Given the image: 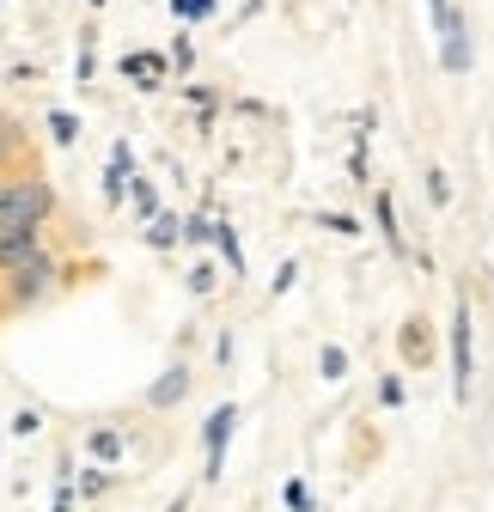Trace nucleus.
Segmentation results:
<instances>
[{"mask_svg":"<svg viewBox=\"0 0 494 512\" xmlns=\"http://www.w3.org/2000/svg\"><path fill=\"white\" fill-rule=\"evenodd\" d=\"M49 208H55L49 183H37V177H25V183H0V232H7V226H43Z\"/></svg>","mask_w":494,"mask_h":512,"instance_id":"nucleus-1","label":"nucleus"},{"mask_svg":"<svg viewBox=\"0 0 494 512\" xmlns=\"http://www.w3.org/2000/svg\"><path fill=\"white\" fill-rule=\"evenodd\" d=\"M470 378H476V360H470V305L452 311V397L470 403Z\"/></svg>","mask_w":494,"mask_h":512,"instance_id":"nucleus-2","label":"nucleus"},{"mask_svg":"<svg viewBox=\"0 0 494 512\" xmlns=\"http://www.w3.org/2000/svg\"><path fill=\"white\" fill-rule=\"evenodd\" d=\"M7 287H13V299L19 305H31V299H43L49 287H55V256L49 250H37L31 263H19V269H7Z\"/></svg>","mask_w":494,"mask_h":512,"instance_id":"nucleus-3","label":"nucleus"},{"mask_svg":"<svg viewBox=\"0 0 494 512\" xmlns=\"http://www.w3.org/2000/svg\"><path fill=\"white\" fill-rule=\"evenodd\" d=\"M232 427H238V409H232V403H220V409L208 415V427H202V445H208V482L220 476V458H226V439H232Z\"/></svg>","mask_w":494,"mask_h":512,"instance_id":"nucleus-4","label":"nucleus"},{"mask_svg":"<svg viewBox=\"0 0 494 512\" xmlns=\"http://www.w3.org/2000/svg\"><path fill=\"white\" fill-rule=\"evenodd\" d=\"M440 43H446V49H440V61H446L452 74H464V68H470V25H464L458 13H446V19H440Z\"/></svg>","mask_w":494,"mask_h":512,"instance_id":"nucleus-5","label":"nucleus"},{"mask_svg":"<svg viewBox=\"0 0 494 512\" xmlns=\"http://www.w3.org/2000/svg\"><path fill=\"white\" fill-rule=\"evenodd\" d=\"M37 250H43L37 226H7V232H0V269H19V263H31Z\"/></svg>","mask_w":494,"mask_h":512,"instance_id":"nucleus-6","label":"nucleus"},{"mask_svg":"<svg viewBox=\"0 0 494 512\" xmlns=\"http://www.w3.org/2000/svg\"><path fill=\"white\" fill-rule=\"evenodd\" d=\"M122 74H129L141 92H159V86H165V55H153V49H135V55H122Z\"/></svg>","mask_w":494,"mask_h":512,"instance_id":"nucleus-7","label":"nucleus"},{"mask_svg":"<svg viewBox=\"0 0 494 512\" xmlns=\"http://www.w3.org/2000/svg\"><path fill=\"white\" fill-rule=\"evenodd\" d=\"M183 391H190V372H183V366H165V372L153 378L147 403H153V409H171V403H183Z\"/></svg>","mask_w":494,"mask_h":512,"instance_id":"nucleus-8","label":"nucleus"},{"mask_svg":"<svg viewBox=\"0 0 494 512\" xmlns=\"http://www.w3.org/2000/svg\"><path fill=\"white\" fill-rule=\"evenodd\" d=\"M147 244H153V250H171V244H183V220H177V214H153V232H147Z\"/></svg>","mask_w":494,"mask_h":512,"instance_id":"nucleus-9","label":"nucleus"},{"mask_svg":"<svg viewBox=\"0 0 494 512\" xmlns=\"http://www.w3.org/2000/svg\"><path fill=\"white\" fill-rule=\"evenodd\" d=\"M49 135H55L61 147H74V141H80V116H74V110H49Z\"/></svg>","mask_w":494,"mask_h":512,"instance_id":"nucleus-10","label":"nucleus"},{"mask_svg":"<svg viewBox=\"0 0 494 512\" xmlns=\"http://www.w3.org/2000/svg\"><path fill=\"white\" fill-rule=\"evenodd\" d=\"M92 458H98V464H116V458H122V433H116V427H98V433H92Z\"/></svg>","mask_w":494,"mask_h":512,"instance_id":"nucleus-11","label":"nucleus"},{"mask_svg":"<svg viewBox=\"0 0 494 512\" xmlns=\"http://www.w3.org/2000/svg\"><path fill=\"white\" fill-rule=\"evenodd\" d=\"M208 238H214V244H220V256H226V269H232V275H238V269H244V250H238V232H232V226H214V232H208Z\"/></svg>","mask_w":494,"mask_h":512,"instance_id":"nucleus-12","label":"nucleus"},{"mask_svg":"<svg viewBox=\"0 0 494 512\" xmlns=\"http://www.w3.org/2000/svg\"><path fill=\"white\" fill-rule=\"evenodd\" d=\"M373 208H379V232H385V244L397 250L403 238H397V208H391V196H385V189H379V196H373Z\"/></svg>","mask_w":494,"mask_h":512,"instance_id":"nucleus-13","label":"nucleus"},{"mask_svg":"<svg viewBox=\"0 0 494 512\" xmlns=\"http://www.w3.org/2000/svg\"><path fill=\"white\" fill-rule=\"evenodd\" d=\"M403 354L409 360H427V330L421 324H403Z\"/></svg>","mask_w":494,"mask_h":512,"instance_id":"nucleus-14","label":"nucleus"},{"mask_svg":"<svg viewBox=\"0 0 494 512\" xmlns=\"http://www.w3.org/2000/svg\"><path fill=\"white\" fill-rule=\"evenodd\" d=\"M318 366H324V378H330V384H336V378H342V372H348V354H342V348H336V342H330V348H324V354H318Z\"/></svg>","mask_w":494,"mask_h":512,"instance_id":"nucleus-15","label":"nucleus"},{"mask_svg":"<svg viewBox=\"0 0 494 512\" xmlns=\"http://www.w3.org/2000/svg\"><path fill=\"white\" fill-rule=\"evenodd\" d=\"M214 7H220V0H171V13H177V19H208Z\"/></svg>","mask_w":494,"mask_h":512,"instance_id":"nucleus-16","label":"nucleus"},{"mask_svg":"<svg viewBox=\"0 0 494 512\" xmlns=\"http://www.w3.org/2000/svg\"><path fill=\"white\" fill-rule=\"evenodd\" d=\"M31 433H43V415L37 409H19L13 415V439H31Z\"/></svg>","mask_w":494,"mask_h":512,"instance_id":"nucleus-17","label":"nucleus"},{"mask_svg":"<svg viewBox=\"0 0 494 512\" xmlns=\"http://www.w3.org/2000/svg\"><path fill=\"white\" fill-rule=\"evenodd\" d=\"M104 488H110V470H104V464L80 470V494H104Z\"/></svg>","mask_w":494,"mask_h":512,"instance_id":"nucleus-18","label":"nucleus"},{"mask_svg":"<svg viewBox=\"0 0 494 512\" xmlns=\"http://www.w3.org/2000/svg\"><path fill=\"white\" fill-rule=\"evenodd\" d=\"M287 512H312V488H305L299 476L287 482Z\"/></svg>","mask_w":494,"mask_h":512,"instance_id":"nucleus-19","label":"nucleus"},{"mask_svg":"<svg viewBox=\"0 0 494 512\" xmlns=\"http://www.w3.org/2000/svg\"><path fill=\"white\" fill-rule=\"evenodd\" d=\"M427 202H452V183H446V171H427Z\"/></svg>","mask_w":494,"mask_h":512,"instance_id":"nucleus-20","label":"nucleus"},{"mask_svg":"<svg viewBox=\"0 0 494 512\" xmlns=\"http://www.w3.org/2000/svg\"><path fill=\"white\" fill-rule=\"evenodd\" d=\"M135 189V208H141V220H153L159 214V196H153V183H129Z\"/></svg>","mask_w":494,"mask_h":512,"instance_id":"nucleus-21","label":"nucleus"},{"mask_svg":"<svg viewBox=\"0 0 494 512\" xmlns=\"http://www.w3.org/2000/svg\"><path fill=\"white\" fill-rule=\"evenodd\" d=\"M379 403H385V409L403 403V378H385V384H379Z\"/></svg>","mask_w":494,"mask_h":512,"instance_id":"nucleus-22","label":"nucleus"},{"mask_svg":"<svg viewBox=\"0 0 494 512\" xmlns=\"http://www.w3.org/2000/svg\"><path fill=\"white\" fill-rule=\"evenodd\" d=\"M171 61H177V74H183V68H190V61H196V49H190V37H177V49H171Z\"/></svg>","mask_w":494,"mask_h":512,"instance_id":"nucleus-23","label":"nucleus"},{"mask_svg":"<svg viewBox=\"0 0 494 512\" xmlns=\"http://www.w3.org/2000/svg\"><path fill=\"white\" fill-rule=\"evenodd\" d=\"M324 226H330V232H360V220H354V214H324Z\"/></svg>","mask_w":494,"mask_h":512,"instance_id":"nucleus-24","label":"nucleus"},{"mask_svg":"<svg viewBox=\"0 0 494 512\" xmlns=\"http://www.w3.org/2000/svg\"><path fill=\"white\" fill-rule=\"evenodd\" d=\"M49 506H55V512H74V482H61V488H55V500H49Z\"/></svg>","mask_w":494,"mask_h":512,"instance_id":"nucleus-25","label":"nucleus"},{"mask_svg":"<svg viewBox=\"0 0 494 512\" xmlns=\"http://www.w3.org/2000/svg\"><path fill=\"white\" fill-rule=\"evenodd\" d=\"M293 281H299V263H281V275H275V293H287Z\"/></svg>","mask_w":494,"mask_h":512,"instance_id":"nucleus-26","label":"nucleus"},{"mask_svg":"<svg viewBox=\"0 0 494 512\" xmlns=\"http://www.w3.org/2000/svg\"><path fill=\"white\" fill-rule=\"evenodd\" d=\"M427 7H434V25H440V19L452 13V0H427Z\"/></svg>","mask_w":494,"mask_h":512,"instance_id":"nucleus-27","label":"nucleus"},{"mask_svg":"<svg viewBox=\"0 0 494 512\" xmlns=\"http://www.w3.org/2000/svg\"><path fill=\"white\" fill-rule=\"evenodd\" d=\"M165 512H190V506H183V500H171V506H165Z\"/></svg>","mask_w":494,"mask_h":512,"instance_id":"nucleus-28","label":"nucleus"}]
</instances>
